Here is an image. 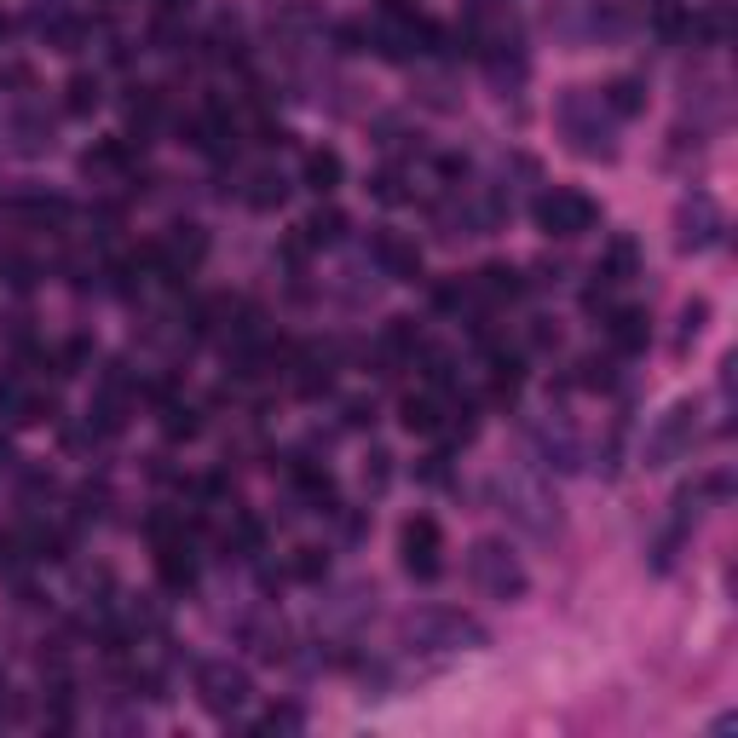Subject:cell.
Listing matches in <instances>:
<instances>
[{"label":"cell","instance_id":"cell-1","mask_svg":"<svg viewBox=\"0 0 738 738\" xmlns=\"http://www.w3.org/2000/svg\"><path fill=\"white\" fill-rule=\"evenodd\" d=\"M589 219H594L589 196H571V191H560V196H548V202H542V225H548V231H560V237L583 231Z\"/></svg>","mask_w":738,"mask_h":738},{"label":"cell","instance_id":"cell-2","mask_svg":"<svg viewBox=\"0 0 738 738\" xmlns=\"http://www.w3.org/2000/svg\"><path fill=\"white\" fill-rule=\"evenodd\" d=\"M404 548H410V571H421V577L438 571V560H433V520H416L410 531H404Z\"/></svg>","mask_w":738,"mask_h":738},{"label":"cell","instance_id":"cell-3","mask_svg":"<svg viewBox=\"0 0 738 738\" xmlns=\"http://www.w3.org/2000/svg\"><path fill=\"white\" fill-rule=\"evenodd\" d=\"M647 318H640V311H618V329H611V335H618V347H640V340H647V329H640Z\"/></svg>","mask_w":738,"mask_h":738},{"label":"cell","instance_id":"cell-4","mask_svg":"<svg viewBox=\"0 0 738 738\" xmlns=\"http://www.w3.org/2000/svg\"><path fill=\"white\" fill-rule=\"evenodd\" d=\"M335 174H340V162H335V156H311V179H318V185H329Z\"/></svg>","mask_w":738,"mask_h":738}]
</instances>
